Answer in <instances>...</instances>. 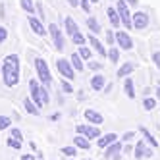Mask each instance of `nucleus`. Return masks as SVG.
I'll list each match as a JSON object with an SVG mask.
<instances>
[{
	"label": "nucleus",
	"mask_w": 160,
	"mask_h": 160,
	"mask_svg": "<svg viewBox=\"0 0 160 160\" xmlns=\"http://www.w3.org/2000/svg\"><path fill=\"white\" fill-rule=\"evenodd\" d=\"M29 91H31V100L35 102L39 108H42V97H41V85L37 79H29Z\"/></svg>",
	"instance_id": "nucleus-9"
},
{
	"label": "nucleus",
	"mask_w": 160,
	"mask_h": 160,
	"mask_svg": "<svg viewBox=\"0 0 160 160\" xmlns=\"http://www.w3.org/2000/svg\"><path fill=\"white\" fill-rule=\"evenodd\" d=\"M87 27H89L91 33H95V35H98V33H100V23H98V19L95 16L87 18Z\"/></svg>",
	"instance_id": "nucleus-24"
},
{
	"label": "nucleus",
	"mask_w": 160,
	"mask_h": 160,
	"mask_svg": "<svg viewBox=\"0 0 160 160\" xmlns=\"http://www.w3.org/2000/svg\"><path fill=\"white\" fill-rule=\"evenodd\" d=\"M116 10H118V14H120L122 23L128 27V29L133 27V23H131V12H129L128 2H125V0H118V2H116Z\"/></svg>",
	"instance_id": "nucleus-5"
},
{
	"label": "nucleus",
	"mask_w": 160,
	"mask_h": 160,
	"mask_svg": "<svg viewBox=\"0 0 160 160\" xmlns=\"http://www.w3.org/2000/svg\"><path fill=\"white\" fill-rule=\"evenodd\" d=\"M106 16H108V21H110L112 27H120V25H122V19H120V14H118L116 8L108 6V8H106Z\"/></svg>",
	"instance_id": "nucleus-15"
},
{
	"label": "nucleus",
	"mask_w": 160,
	"mask_h": 160,
	"mask_svg": "<svg viewBox=\"0 0 160 160\" xmlns=\"http://www.w3.org/2000/svg\"><path fill=\"white\" fill-rule=\"evenodd\" d=\"M89 2H93V4H95V2H98V0H89Z\"/></svg>",
	"instance_id": "nucleus-49"
},
{
	"label": "nucleus",
	"mask_w": 160,
	"mask_h": 160,
	"mask_svg": "<svg viewBox=\"0 0 160 160\" xmlns=\"http://www.w3.org/2000/svg\"><path fill=\"white\" fill-rule=\"evenodd\" d=\"M87 41H89V44H91V48H93L98 56H102V58H106V56H108V50L104 48V44L98 41V37L95 35V33H89V35H87Z\"/></svg>",
	"instance_id": "nucleus-8"
},
{
	"label": "nucleus",
	"mask_w": 160,
	"mask_h": 160,
	"mask_svg": "<svg viewBox=\"0 0 160 160\" xmlns=\"http://www.w3.org/2000/svg\"><path fill=\"white\" fill-rule=\"evenodd\" d=\"M77 52H79V56H81L83 60H91V54H93V48H89V47H85V44H81Z\"/></svg>",
	"instance_id": "nucleus-28"
},
{
	"label": "nucleus",
	"mask_w": 160,
	"mask_h": 160,
	"mask_svg": "<svg viewBox=\"0 0 160 160\" xmlns=\"http://www.w3.org/2000/svg\"><path fill=\"white\" fill-rule=\"evenodd\" d=\"M125 2H128L129 8H137V6H139V0H125Z\"/></svg>",
	"instance_id": "nucleus-43"
},
{
	"label": "nucleus",
	"mask_w": 160,
	"mask_h": 160,
	"mask_svg": "<svg viewBox=\"0 0 160 160\" xmlns=\"http://www.w3.org/2000/svg\"><path fill=\"white\" fill-rule=\"evenodd\" d=\"M64 27H66V33H68L70 37L73 35V33L79 31V27H77V23H75L73 18H66V19H64Z\"/></svg>",
	"instance_id": "nucleus-22"
},
{
	"label": "nucleus",
	"mask_w": 160,
	"mask_h": 160,
	"mask_svg": "<svg viewBox=\"0 0 160 160\" xmlns=\"http://www.w3.org/2000/svg\"><path fill=\"white\" fill-rule=\"evenodd\" d=\"M143 108H145L147 112H152V110L156 108V98H152V97H145V98H143Z\"/></svg>",
	"instance_id": "nucleus-27"
},
{
	"label": "nucleus",
	"mask_w": 160,
	"mask_h": 160,
	"mask_svg": "<svg viewBox=\"0 0 160 160\" xmlns=\"http://www.w3.org/2000/svg\"><path fill=\"white\" fill-rule=\"evenodd\" d=\"M6 39H8V29L4 25H0V44L6 42Z\"/></svg>",
	"instance_id": "nucleus-39"
},
{
	"label": "nucleus",
	"mask_w": 160,
	"mask_h": 160,
	"mask_svg": "<svg viewBox=\"0 0 160 160\" xmlns=\"http://www.w3.org/2000/svg\"><path fill=\"white\" fill-rule=\"evenodd\" d=\"M70 62H72V66H73L75 72H83V70H85V64H83L85 60L79 56V52H73V54L70 56Z\"/></svg>",
	"instance_id": "nucleus-20"
},
{
	"label": "nucleus",
	"mask_w": 160,
	"mask_h": 160,
	"mask_svg": "<svg viewBox=\"0 0 160 160\" xmlns=\"http://www.w3.org/2000/svg\"><path fill=\"white\" fill-rule=\"evenodd\" d=\"M79 6H81V8L85 10V12H87V14L91 12V2H89V0H81V4H79Z\"/></svg>",
	"instance_id": "nucleus-41"
},
{
	"label": "nucleus",
	"mask_w": 160,
	"mask_h": 160,
	"mask_svg": "<svg viewBox=\"0 0 160 160\" xmlns=\"http://www.w3.org/2000/svg\"><path fill=\"white\" fill-rule=\"evenodd\" d=\"M104 87H106V77L104 75L97 73V75L91 77V89H93V91H102Z\"/></svg>",
	"instance_id": "nucleus-16"
},
{
	"label": "nucleus",
	"mask_w": 160,
	"mask_h": 160,
	"mask_svg": "<svg viewBox=\"0 0 160 160\" xmlns=\"http://www.w3.org/2000/svg\"><path fill=\"white\" fill-rule=\"evenodd\" d=\"M48 35H50V39H52L54 48L62 52V50L66 48V39H64V33L60 31L58 23H50V25H48Z\"/></svg>",
	"instance_id": "nucleus-3"
},
{
	"label": "nucleus",
	"mask_w": 160,
	"mask_h": 160,
	"mask_svg": "<svg viewBox=\"0 0 160 160\" xmlns=\"http://www.w3.org/2000/svg\"><path fill=\"white\" fill-rule=\"evenodd\" d=\"M27 23H29L31 31L35 33L37 37H44V35L48 33V29L44 27V23H42V19L37 18V16H27Z\"/></svg>",
	"instance_id": "nucleus-6"
},
{
	"label": "nucleus",
	"mask_w": 160,
	"mask_h": 160,
	"mask_svg": "<svg viewBox=\"0 0 160 160\" xmlns=\"http://www.w3.org/2000/svg\"><path fill=\"white\" fill-rule=\"evenodd\" d=\"M72 41H73V44L81 47V44H85V42H87V37H83V35H81V31H77V33H73V35H72Z\"/></svg>",
	"instance_id": "nucleus-30"
},
{
	"label": "nucleus",
	"mask_w": 160,
	"mask_h": 160,
	"mask_svg": "<svg viewBox=\"0 0 160 160\" xmlns=\"http://www.w3.org/2000/svg\"><path fill=\"white\" fill-rule=\"evenodd\" d=\"M73 160H75V158H73Z\"/></svg>",
	"instance_id": "nucleus-50"
},
{
	"label": "nucleus",
	"mask_w": 160,
	"mask_h": 160,
	"mask_svg": "<svg viewBox=\"0 0 160 160\" xmlns=\"http://www.w3.org/2000/svg\"><path fill=\"white\" fill-rule=\"evenodd\" d=\"M6 145H8L10 148H16V151H18V148H21V141H19V139H14V137H8Z\"/></svg>",
	"instance_id": "nucleus-33"
},
{
	"label": "nucleus",
	"mask_w": 160,
	"mask_h": 160,
	"mask_svg": "<svg viewBox=\"0 0 160 160\" xmlns=\"http://www.w3.org/2000/svg\"><path fill=\"white\" fill-rule=\"evenodd\" d=\"M151 60H152V64L156 66V70H160V50H154V52L151 54Z\"/></svg>",
	"instance_id": "nucleus-35"
},
{
	"label": "nucleus",
	"mask_w": 160,
	"mask_h": 160,
	"mask_svg": "<svg viewBox=\"0 0 160 160\" xmlns=\"http://www.w3.org/2000/svg\"><path fill=\"white\" fill-rule=\"evenodd\" d=\"M106 41H108V42L112 44L114 41H116V35H114V33H112V31H106Z\"/></svg>",
	"instance_id": "nucleus-42"
},
{
	"label": "nucleus",
	"mask_w": 160,
	"mask_h": 160,
	"mask_svg": "<svg viewBox=\"0 0 160 160\" xmlns=\"http://www.w3.org/2000/svg\"><path fill=\"white\" fill-rule=\"evenodd\" d=\"M10 125H12V120H10L8 116H0V131L10 129Z\"/></svg>",
	"instance_id": "nucleus-32"
},
{
	"label": "nucleus",
	"mask_w": 160,
	"mask_h": 160,
	"mask_svg": "<svg viewBox=\"0 0 160 160\" xmlns=\"http://www.w3.org/2000/svg\"><path fill=\"white\" fill-rule=\"evenodd\" d=\"M87 68H89V70L98 72V70H102V64L100 62H95V60H87Z\"/></svg>",
	"instance_id": "nucleus-36"
},
{
	"label": "nucleus",
	"mask_w": 160,
	"mask_h": 160,
	"mask_svg": "<svg viewBox=\"0 0 160 160\" xmlns=\"http://www.w3.org/2000/svg\"><path fill=\"white\" fill-rule=\"evenodd\" d=\"M56 68H58V72L64 79H68V81H72V79L75 77V70H73V66L70 60H66V58H58L56 60Z\"/></svg>",
	"instance_id": "nucleus-4"
},
{
	"label": "nucleus",
	"mask_w": 160,
	"mask_h": 160,
	"mask_svg": "<svg viewBox=\"0 0 160 160\" xmlns=\"http://www.w3.org/2000/svg\"><path fill=\"white\" fill-rule=\"evenodd\" d=\"M135 137V131H125L123 135H122V141H131Z\"/></svg>",
	"instance_id": "nucleus-40"
},
{
	"label": "nucleus",
	"mask_w": 160,
	"mask_h": 160,
	"mask_svg": "<svg viewBox=\"0 0 160 160\" xmlns=\"http://www.w3.org/2000/svg\"><path fill=\"white\" fill-rule=\"evenodd\" d=\"M0 72H2V81L6 87H16L19 83V75H21V68H19V56L18 54H8L2 66H0Z\"/></svg>",
	"instance_id": "nucleus-1"
},
{
	"label": "nucleus",
	"mask_w": 160,
	"mask_h": 160,
	"mask_svg": "<svg viewBox=\"0 0 160 160\" xmlns=\"http://www.w3.org/2000/svg\"><path fill=\"white\" fill-rule=\"evenodd\" d=\"M133 152H135V158H137V160L145 158V152H147V148H145V141H137V145H135V148H133Z\"/></svg>",
	"instance_id": "nucleus-26"
},
{
	"label": "nucleus",
	"mask_w": 160,
	"mask_h": 160,
	"mask_svg": "<svg viewBox=\"0 0 160 160\" xmlns=\"http://www.w3.org/2000/svg\"><path fill=\"white\" fill-rule=\"evenodd\" d=\"M139 131H141V135L145 137V141H147L148 145H152V148H156V147H158V141L154 139V137H152V133L148 131L147 128H139Z\"/></svg>",
	"instance_id": "nucleus-25"
},
{
	"label": "nucleus",
	"mask_w": 160,
	"mask_h": 160,
	"mask_svg": "<svg viewBox=\"0 0 160 160\" xmlns=\"http://www.w3.org/2000/svg\"><path fill=\"white\" fill-rule=\"evenodd\" d=\"M123 91H125V95H128V98H135V87H133V79L131 77H125V81H123Z\"/></svg>",
	"instance_id": "nucleus-23"
},
{
	"label": "nucleus",
	"mask_w": 160,
	"mask_h": 160,
	"mask_svg": "<svg viewBox=\"0 0 160 160\" xmlns=\"http://www.w3.org/2000/svg\"><path fill=\"white\" fill-rule=\"evenodd\" d=\"M73 145L77 148H81V151H89V148H91V139H87V137L81 135V133H77L75 139H73Z\"/></svg>",
	"instance_id": "nucleus-19"
},
{
	"label": "nucleus",
	"mask_w": 160,
	"mask_h": 160,
	"mask_svg": "<svg viewBox=\"0 0 160 160\" xmlns=\"http://www.w3.org/2000/svg\"><path fill=\"white\" fill-rule=\"evenodd\" d=\"M19 6L27 16H35V12H37V4L33 0H19Z\"/></svg>",
	"instance_id": "nucleus-21"
},
{
	"label": "nucleus",
	"mask_w": 160,
	"mask_h": 160,
	"mask_svg": "<svg viewBox=\"0 0 160 160\" xmlns=\"http://www.w3.org/2000/svg\"><path fill=\"white\" fill-rule=\"evenodd\" d=\"M35 70H37V75H39V79H41V83H42L44 87H48V85L52 83V73H50V70H48L47 60L41 58V56H37V58H35Z\"/></svg>",
	"instance_id": "nucleus-2"
},
{
	"label": "nucleus",
	"mask_w": 160,
	"mask_h": 160,
	"mask_svg": "<svg viewBox=\"0 0 160 160\" xmlns=\"http://www.w3.org/2000/svg\"><path fill=\"white\" fill-rule=\"evenodd\" d=\"M62 154L75 158V154H77V147H75V145H73V147H62Z\"/></svg>",
	"instance_id": "nucleus-31"
},
{
	"label": "nucleus",
	"mask_w": 160,
	"mask_h": 160,
	"mask_svg": "<svg viewBox=\"0 0 160 160\" xmlns=\"http://www.w3.org/2000/svg\"><path fill=\"white\" fill-rule=\"evenodd\" d=\"M68 4H70L72 8H77L79 4H81V0H68Z\"/></svg>",
	"instance_id": "nucleus-44"
},
{
	"label": "nucleus",
	"mask_w": 160,
	"mask_h": 160,
	"mask_svg": "<svg viewBox=\"0 0 160 160\" xmlns=\"http://www.w3.org/2000/svg\"><path fill=\"white\" fill-rule=\"evenodd\" d=\"M60 87H62V91L66 95H72L73 93V87L70 85V81H68V79H64V81H60Z\"/></svg>",
	"instance_id": "nucleus-34"
},
{
	"label": "nucleus",
	"mask_w": 160,
	"mask_h": 160,
	"mask_svg": "<svg viewBox=\"0 0 160 160\" xmlns=\"http://www.w3.org/2000/svg\"><path fill=\"white\" fill-rule=\"evenodd\" d=\"M19 160H35V156H33V154H21Z\"/></svg>",
	"instance_id": "nucleus-45"
},
{
	"label": "nucleus",
	"mask_w": 160,
	"mask_h": 160,
	"mask_svg": "<svg viewBox=\"0 0 160 160\" xmlns=\"http://www.w3.org/2000/svg\"><path fill=\"white\" fill-rule=\"evenodd\" d=\"M10 137H14V139L23 141V135H21V131H19L18 128H12V129H10Z\"/></svg>",
	"instance_id": "nucleus-38"
},
{
	"label": "nucleus",
	"mask_w": 160,
	"mask_h": 160,
	"mask_svg": "<svg viewBox=\"0 0 160 160\" xmlns=\"http://www.w3.org/2000/svg\"><path fill=\"white\" fill-rule=\"evenodd\" d=\"M41 97H42L44 104H48V102H50V95H48V91L44 89V85H41Z\"/></svg>",
	"instance_id": "nucleus-37"
},
{
	"label": "nucleus",
	"mask_w": 160,
	"mask_h": 160,
	"mask_svg": "<svg viewBox=\"0 0 160 160\" xmlns=\"http://www.w3.org/2000/svg\"><path fill=\"white\" fill-rule=\"evenodd\" d=\"M156 98H160V83H158V87H156Z\"/></svg>",
	"instance_id": "nucleus-48"
},
{
	"label": "nucleus",
	"mask_w": 160,
	"mask_h": 160,
	"mask_svg": "<svg viewBox=\"0 0 160 160\" xmlns=\"http://www.w3.org/2000/svg\"><path fill=\"white\" fill-rule=\"evenodd\" d=\"M114 141H118V135L116 133H106V135H100L98 139H97V145L100 148H106L108 145H112Z\"/></svg>",
	"instance_id": "nucleus-17"
},
{
	"label": "nucleus",
	"mask_w": 160,
	"mask_h": 160,
	"mask_svg": "<svg viewBox=\"0 0 160 160\" xmlns=\"http://www.w3.org/2000/svg\"><path fill=\"white\" fill-rule=\"evenodd\" d=\"M58 118H60V114H52V116H50V120H52V122H56Z\"/></svg>",
	"instance_id": "nucleus-47"
},
{
	"label": "nucleus",
	"mask_w": 160,
	"mask_h": 160,
	"mask_svg": "<svg viewBox=\"0 0 160 160\" xmlns=\"http://www.w3.org/2000/svg\"><path fill=\"white\" fill-rule=\"evenodd\" d=\"M75 129H77V133L85 135L87 139H98V137H100L98 125H93V123H89V125H77Z\"/></svg>",
	"instance_id": "nucleus-10"
},
{
	"label": "nucleus",
	"mask_w": 160,
	"mask_h": 160,
	"mask_svg": "<svg viewBox=\"0 0 160 160\" xmlns=\"http://www.w3.org/2000/svg\"><path fill=\"white\" fill-rule=\"evenodd\" d=\"M122 143L120 141H114L112 145H108L104 148V158L106 160H120V151H122Z\"/></svg>",
	"instance_id": "nucleus-12"
},
{
	"label": "nucleus",
	"mask_w": 160,
	"mask_h": 160,
	"mask_svg": "<svg viewBox=\"0 0 160 160\" xmlns=\"http://www.w3.org/2000/svg\"><path fill=\"white\" fill-rule=\"evenodd\" d=\"M148 21H151V16H148L147 12H135L131 14V23L137 31H143L148 27Z\"/></svg>",
	"instance_id": "nucleus-7"
},
{
	"label": "nucleus",
	"mask_w": 160,
	"mask_h": 160,
	"mask_svg": "<svg viewBox=\"0 0 160 160\" xmlns=\"http://www.w3.org/2000/svg\"><path fill=\"white\" fill-rule=\"evenodd\" d=\"M23 108H25V112L27 114H31V116H41V108L35 104V102H33L29 97H25L23 98Z\"/></svg>",
	"instance_id": "nucleus-18"
},
{
	"label": "nucleus",
	"mask_w": 160,
	"mask_h": 160,
	"mask_svg": "<svg viewBox=\"0 0 160 160\" xmlns=\"http://www.w3.org/2000/svg\"><path fill=\"white\" fill-rule=\"evenodd\" d=\"M135 68H137V66H135L133 62H123V64H122V66L118 68L116 75H118L120 79H122V77H128V75H131V73L135 72Z\"/></svg>",
	"instance_id": "nucleus-14"
},
{
	"label": "nucleus",
	"mask_w": 160,
	"mask_h": 160,
	"mask_svg": "<svg viewBox=\"0 0 160 160\" xmlns=\"http://www.w3.org/2000/svg\"><path fill=\"white\" fill-rule=\"evenodd\" d=\"M145 156H147V158H151V156H152V148H147V152H145Z\"/></svg>",
	"instance_id": "nucleus-46"
},
{
	"label": "nucleus",
	"mask_w": 160,
	"mask_h": 160,
	"mask_svg": "<svg viewBox=\"0 0 160 160\" xmlns=\"http://www.w3.org/2000/svg\"><path fill=\"white\" fill-rule=\"evenodd\" d=\"M83 116H85V120H87L89 123H93V125H100L102 122H104L102 114L97 112V110H93V108H87V110L83 112Z\"/></svg>",
	"instance_id": "nucleus-13"
},
{
	"label": "nucleus",
	"mask_w": 160,
	"mask_h": 160,
	"mask_svg": "<svg viewBox=\"0 0 160 160\" xmlns=\"http://www.w3.org/2000/svg\"><path fill=\"white\" fill-rule=\"evenodd\" d=\"M108 58H110L112 64H118V62H120V50H118L116 47H112V48L108 50Z\"/></svg>",
	"instance_id": "nucleus-29"
},
{
	"label": "nucleus",
	"mask_w": 160,
	"mask_h": 160,
	"mask_svg": "<svg viewBox=\"0 0 160 160\" xmlns=\"http://www.w3.org/2000/svg\"><path fill=\"white\" fill-rule=\"evenodd\" d=\"M114 35H116V42H118V47L122 50H131L133 48V39L125 31H116Z\"/></svg>",
	"instance_id": "nucleus-11"
}]
</instances>
